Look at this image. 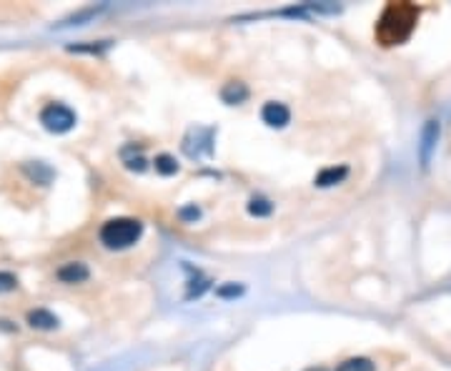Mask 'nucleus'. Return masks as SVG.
Returning a JSON list of instances; mask_svg holds the SVG:
<instances>
[{
  "label": "nucleus",
  "mask_w": 451,
  "mask_h": 371,
  "mask_svg": "<svg viewBox=\"0 0 451 371\" xmlns=\"http://www.w3.org/2000/svg\"><path fill=\"white\" fill-rule=\"evenodd\" d=\"M28 324L33 329H43V332H48V329L58 327V316H53L48 309H33V311H28Z\"/></svg>",
  "instance_id": "nucleus-8"
},
{
  "label": "nucleus",
  "mask_w": 451,
  "mask_h": 371,
  "mask_svg": "<svg viewBox=\"0 0 451 371\" xmlns=\"http://www.w3.org/2000/svg\"><path fill=\"white\" fill-rule=\"evenodd\" d=\"M221 98L226 103H243L248 98V88L243 83H226V88L221 90Z\"/></svg>",
  "instance_id": "nucleus-9"
},
{
  "label": "nucleus",
  "mask_w": 451,
  "mask_h": 371,
  "mask_svg": "<svg viewBox=\"0 0 451 371\" xmlns=\"http://www.w3.org/2000/svg\"><path fill=\"white\" fill-rule=\"evenodd\" d=\"M349 176V169L346 166H331V169H323L321 174L316 176V186L319 188H328V186H336Z\"/></svg>",
  "instance_id": "nucleus-7"
},
{
  "label": "nucleus",
  "mask_w": 451,
  "mask_h": 371,
  "mask_svg": "<svg viewBox=\"0 0 451 371\" xmlns=\"http://www.w3.org/2000/svg\"><path fill=\"white\" fill-rule=\"evenodd\" d=\"M236 293H241V288H236V286H228V288H218V296H236Z\"/></svg>",
  "instance_id": "nucleus-15"
},
{
  "label": "nucleus",
  "mask_w": 451,
  "mask_h": 371,
  "mask_svg": "<svg viewBox=\"0 0 451 371\" xmlns=\"http://www.w3.org/2000/svg\"><path fill=\"white\" fill-rule=\"evenodd\" d=\"M143 233V224L138 219H111L101 226V243L106 248H128L133 246Z\"/></svg>",
  "instance_id": "nucleus-2"
},
{
  "label": "nucleus",
  "mask_w": 451,
  "mask_h": 371,
  "mask_svg": "<svg viewBox=\"0 0 451 371\" xmlns=\"http://www.w3.org/2000/svg\"><path fill=\"white\" fill-rule=\"evenodd\" d=\"M156 174L161 176H173L178 174V161H175L173 156H168V153H161V156H156Z\"/></svg>",
  "instance_id": "nucleus-12"
},
{
  "label": "nucleus",
  "mask_w": 451,
  "mask_h": 371,
  "mask_svg": "<svg viewBox=\"0 0 451 371\" xmlns=\"http://www.w3.org/2000/svg\"><path fill=\"white\" fill-rule=\"evenodd\" d=\"M261 118H264V123L271 126V128H283V126H288V121H291V111H288V106H283V103L268 101L261 108Z\"/></svg>",
  "instance_id": "nucleus-5"
},
{
  "label": "nucleus",
  "mask_w": 451,
  "mask_h": 371,
  "mask_svg": "<svg viewBox=\"0 0 451 371\" xmlns=\"http://www.w3.org/2000/svg\"><path fill=\"white\" fill-rule=\"evenodd\" d=\"M198 214H201V211H198L196 206H191V208H183V211H180V216H183V219H198Z\"/></svg>",
  "instance_id": "nucleus-14"
},
{
  "label": "nucleus",
  "mask_w": 451,
  "mask_h": 371,
  "mask_svg": "<svg viewBox=\"0 0 451 371\" xmlns=\"http://www.w3.org/2000/svg\"><path fill=\"white\" fill-rule=\"evenodd\" d=\"M416 23L419 8L414 3H389L378 16L373 33L383 48H391V45H401L412 38Z\"/></svg>",
  "instance_id": "nucleus-1"
},
{
  "label": "nucleus",
  "mask_w": 451,
  "mask_h": 371,
  "mask_svg": "<svg viewBox=\"0 0 451 371\" xmlns=\"http://www.w3.org/2000/svg\"><path fill=\"white\" fill-rule=\"evenodd\" d=\"M40 123L51 133H68L75 126V113L63 103H51L40 111Z\"/></svg>",
  "instance_id": "nucleus-3"
},
{
  "label": "nucleus",
  "mask_w": 451,
  "mask_h": 371,
  "mask_svg": "<svg viewBox=\"0 0 451 371\" xmlns=\"http://www.w3.org/2000/svg\"><path fill=\"white\" fill-rule=\"evenodd\" d=\"M88 276H90L88 266L80 264V261H70V264H63L61 269H58V279H61L63 284H83Z\"/></svg>",
  "instance_id": "nucleus-6"
},
{
  "label": "nucleus",
  "mask_w": 451,
  "mask_h": 371,
  "mask_svg": "<svg viewBox=\"0 0 451 371\" xmlns=\"http://www.w3.org/2000/svg\"><path fill=\"white\" fill-rule=\"evenodd\" d=\"M18 286V279L8 271H0V291H13Z\"/></svg>",
  "instance_id": "nucleus-13"
},
{
  "label": "nucleus",
  "mask_w": 451,
  "mask_h": 371,
  "mask_svg": "<svg viewBox=\"0 0 451 371\" xmlns=\"http://www.w3.org/2000/svg\"><path fill=\"white\" fill-rule=\"evenodd\" d=\"M271 211H273V203H271L268 198L254 196L251 201H248V214L256 216V219H264V216H271Z\"/></svg>",
  "instance_id": "nucleus-11"
},
{
  "label": "nucleus",
  "mask_w": 451,
  "mask_h": 371,
  "mask_svg": "<svg viewBox=\"0 0 451 371\" xmlns=\"http://www.w3.org/2000/svg\"><path fill=\"white\" fill-rule=\"evenodd\" d=\"M439 121L431 118L426 121V126H424V133H421V146H419V156H421V166L426 169L428 161H431V153H434L436 148V141H439Z\"/></svg>",
  "instance_id": "nucleus-4"
},
{
  "label": "nucleus",
  "mask_w": 451,
  "mask_h": 371,
  "mask_svg": "<svg viewBox=\"0 0 451 371\" xmlns=\"http://www.w3.org/2000/svg\"><path fill=\"white\" fill-rule=\"evenodd\" d=\"M373 369H376V366H373V361L366 359V356H354V359H346L336 366V371H373Z\"/></svg>",
  "instance_id": "nucleus-10"
}]
</instances>
